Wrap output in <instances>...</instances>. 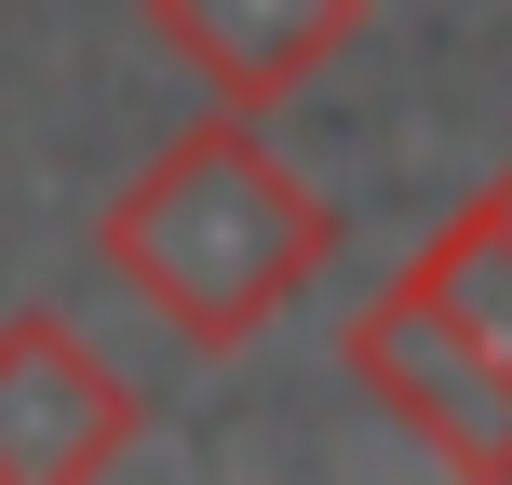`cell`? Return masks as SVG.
I'll return each mask as SVG.
<instances>
[{"instance_id": "6da1fadb", "label": "cell", "mask_w": 512, "mask_h": 485, "mask_svg": "<svg viewBox=\"0 0 512 485\" xmlns=\"http://www.w3.org/2000/svg\"><path fill=\"white\" fill-rule=\"evenodd\" d=\"M95 270L176 351H256L337 270V203L270 149L256 108H189L149 162L95 203Z\"/></svg>"}, {"instance_id": "7a4b0ae2", "label": "cell", "mask_w": 512, "mask_h": 485, "mask_svg": "<svg viewBox=\"0 0 512 485\" xmlns=\"http://www.w3.org/2000/svg\"><path fill=\"white\" fill-rule=\"evenodd\" d=\"M337 364H351V391L391 432H418L445 472H486V485L512 472V351L472 337L418 270H391L378 297L337 324Z\"/></svg>"}, {"instance_id": "3957f363", "label": "cell", "mask_w": 512, "mask_h": 485, "mask_svg": "<svg viewBox=\"0 0 512 485\" xmlns=\"http://www.w3.org/2000/svg\"><path fill=\"white\" fill-rule=\"evenodd\" d=\"M135 445H149V391L68 310H0V485H95Z\"/></svg>"}, {"instance_id": "277c9868", "label": "cell", "mask_w": 512, "mask_h": 485, "mask_svg": "<svg viewBox=\"0 0 512 485\" xmlns=\"http://www.w3.org/2000/svg\"><path fill=\"white\" fill-rule=\"evenodd\" d=\"M135 27L162 41V68H189V95L270 122L378 27V0H135Z\"/></svg>"}, {"instance_id": "5b68a950", "label": "cell", "mask_w": 512, "mask_h": 485, "mask_svg": "<svg viewBox=\"0 0 512 485\" xmlns=\"http://www.w3.org/2000/svg\"><path fill=\"white\" fill-rule=\"evenodd\" d=\"M405 270L432 283V297L459 310L472 337H499V351H512V176H486V189H472V203L445 216L432 243L405 256Z\"/></svg>"}]
</instances>
